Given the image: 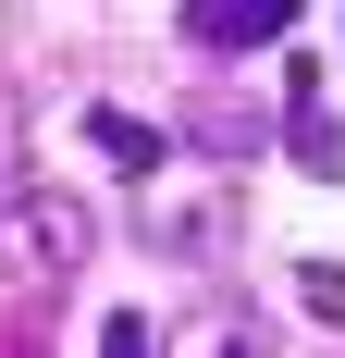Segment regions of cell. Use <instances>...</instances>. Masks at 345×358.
I'll use <instances>...</instances> for the list:
<instances>
[{
    "label": "cell",
    "instance_id": "obj_2",
    "mask_svg": "<svg viewBox=\"0 0 345 358\" xmlns=\"http://www.w3.org/2000/svg\"><path fill=\"white\" fill-rule=\"evenodd\" d=\"M284 25H296V0H185V37L198 50H259Z\"/></svg>",
    "mask_w": 345,
    "mask_h": 358
},
{
    "label": "cell",
    "instance_id": "obj_1",
    "mask_svg": "<svg viewBox=\"0 0 345 358\" xmlns=\"http://www.w3.org/2000/svg\"><path fill=\"white\" fill-rule=\"evenodd\" d=\"M87 259H99V210L50 173H0V285L13 296H62L87 285Z\"/></svg>",
    "mask_w": 345,
    "mask_h": 358
},
{
    "label": "cell",
    "instance_id": "obj_6",
    "mask_svg": "<svg viewBox=\"0 0 345 358\" xmlns=\"http://www.w3.org/2000/svg\"><path fill=\"white\" fill-rule=\"evenodd\" d=\"M296 296H309L321 322H345V259H309V272H296Z\"/></svg>",
    "mask_w": 345,
    "mask_h": 358
},
{
    "label": "cell",
    "instance_id": "obj_8",
    "mask_svg": "<svg viewBox=\"0 0 345 358\" xmlns=\"http://www.w3.org/2000/svg\"><path fill=\"white\" fill-rule=\"evenodd\" d=\"M0 148H13V87H0Z\"/></svg>",
    "mask_w": 345,
    "mask_h": 358
},
{
    "label": "cell",
    "instance_id": "obj_4",
    "mask_svg": "<svg viewBox=\"0 0 345 358\" xmlns=\"http://www.w3.org/2000/svg\"><path fill=\"white\" fill-rule=\"evenodd\" d=\"M161 358H247V309H198V322H172Z\"/></svg>",
    "mask_w": 345,
    "mask_h": 358
},
{
    "label": "cell",
    "instance_id": "obj_7",
    "mask_svg": "<svg viewBox=\"0 0 345 358\" xmlns=\"http://www.w3.org/2000/svg\"><path fill=\"white\" fill-rule=\"evenodd\" d=\"M0 358H50V334H25V322H0Z\"/></svg>",
    "mask_w": 345,
    "mask_h": 358
},
{
    "label": "cell",
    "instance_id": "obj_5",
    "mask_svg": "<svg viewBox=\"0 0 345 358\" xmlns=\"http://www.w3.org/2000/svg\"><path fill=\"white\" fill-rule=\"evenodd\" d=\"M99 358H161V322H136V309H111V322H99Z\"/></svg>",
    "mask_w": 345,
    "mask_h": 358
},
{
    "label": "cell",
    "instance_id": "obj_3",
    "mask_svg": "<svg viewBox=\"0 0 345 358\" xmlns=\"http://www.w3.org/2000/svg\"><path fill=\"white\" fill-rule=\"evenodd\" d=\"M87 136H99V161H111V173H172V136H161V124H148V111H124V99H99V111H87Z\"/></svg>",
    "mask_w": 345,
    "mask_h": 358
}]
</instances>
